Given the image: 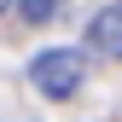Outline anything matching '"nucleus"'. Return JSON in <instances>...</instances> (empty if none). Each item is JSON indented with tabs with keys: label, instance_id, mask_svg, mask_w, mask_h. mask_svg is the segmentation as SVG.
<instances>
[{
	"label": "nucleus",
	"instance_id": "4",
	"mask_svg": "<svg viewBox=\"0 0 122 122\" xmlns=\"http://www.w3.org/2000/svg\"><path fill=\"white\" fill-rule=\"evenodd\" d=\"M6 6H12V0H0V12H6Z\"/></svg>",
	"mask_w": 122,
	"mask_h": 122
},
{
	"label": "nucleus",
	"instance_id": "3",
	"mask_svg": "<svg viewBox=\"0 0 122 122\" xmlns=\"http://www.w3.org/2000/svg\"><path fill=\"white\" fill-rule=\"evenodd\" d=\"M18 6H23V18H29V23H47L52 12L64 6V0H18Z\"/></svg>",
	"mask_w": 122,
	"mask_h": 122
},
{
	"label": "nucleus",
	"instance_id": "1",
	"mask_svg": "<svg viewBox=\"0 0 122 122\" xmlns=\"http://www.w3.org/2000/svg\"><path fill=\"white\" fill-rule=\"evenodd\" d=\"M81 76H87V64H81L76 47H47V52H35V64H29V81H35L47 99H76L81 93Z\"/></svg>",
	"mask_w": 122,
	"mask_h": 122
},
{
	"label": "nucleus",
	"instance_id": "2",
	"mask_svg": "<svg viewBox=\"0 0 122 122\" xmlns=\"http://www.w3.org/2000/svg\"><path fill=\"white\" fill-rule=\"evenodd\" d=\"M87 47L105 52V58H122V0L93 12V23H87Z\"/></svg>",
	"mask_w": 122,
	"mask_h": 122
}]
</instances>
